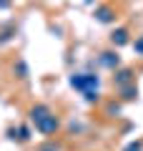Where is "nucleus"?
Here are the masks:
<instances>
[{"instance_id": "obj_8", "label": "nucleus", "mask_w": 143, "mask_h": 151, "mask_svg": "<svg viewBox=\"0 0 143 151\" xmlns=\"http://www.w3.org/2000/svg\"><path fill=\"white\" fill-rule=\"evenodd\" d=\"M18 78H28V68H25V63H23V60H18Z\"/></svg>"}, {"instance_id": "obj_4", "label": "nucleus", "mask_w": 143, "mask_h": 151, "mask_svg": "<svg viewBox=\"0 0 143 151\" xmlns=\"http://www.w3.org/2000/svg\"><path fill=\"white\" fill-rule=\"evenodd\" d=\"M111 40H113V45H126V43H128V30H126V28H118V30H113Z\"/></svg>"}, {"instance_id": "obj_1", "label": "nucleus", "mask_w": 143, "mask_h": 151, "mask_svg": "<svg viewBox=\"0 0 143 151\" xmlns=\"http://www.w3.org/2000/svg\"><path fill=\"white\" fill-rule=\"evenodd\" d=\"M30 119L35 121V129L40 131V134H55V131H58V119H55L53 113H50V108L43 106V103L33 106Z\"/></svg>"}, {"instance_id": "obj_2", "label": "nucleus", "mask_w": 143, "mask_h": 151, "mask_svg": "<svg viewBox=\"0 0 143 151\" xmlns=\"http://www.w3.org/2000/svg\"><path fill=\"white\" fill-rule=\"evenodd\" d=\"M70 86L78 91H98V76L95 73H75L70 76Z\"/></svg>"}, {"instance_id": "obj_7", "label": "nucleus", "mask_w": 143, "mask_h": 151, "mask_svg": "<svg viewBox=\"0 0 143 151\" xmlns=\"http://www.w3.org/2000/svg\"><path fill=\"white\" fill-rule=\"evenodd\" d=\"M136 96H138V88H136V86L123 88V98H126V101H131V98H136Z\"/></svg>"}, {"instance_id": "obj_6", "label": "nucleus", "mask_w": 143, "mask_h": 151, "mask_svg": "<svg viewBox=\"0 0 143 151\" xmlns=\"http://www.w3.org/2000/svg\"><path fill=\"white\" fill-rule=\"evenodd\" d=\"M95 18H98L101 23H111V20H113V10L103 5V8H98V10H95Z\"/></svg>"}, {"instance_id": "obj_11", "label": "nucleus", "mask_w": 143, "mask_h": 151, "mask_svg": "<svg viewBox=\"0 0 143 151\" xmlns=\"http://www.w3.org/2000/svg\"><path fill=\"white\" fill-rule=\"evenodd\" d=\"M45 151H48V149H45Z\"/></svg>"}, {"instance_id": "obj_10", "label": "nucleus", "mask_w": 143, "mask_h": 151, "mask_svg": "<svg viewBox=\"0 0 143 151\" xmlns=\"http://www.w3.org/2000/svg\"><path fill=\"white\" fill-rule=\"evenodd\" d=\"M136 53L143 55V38H138V40H136Z\"/></svg>"}, {"instance_id": "obj_9", "label": "nucleus", "mask_w": 143, "mask_h": 151, "mask_svg": "<svg viewBox=\"0 0 143 151\" xmlns=\"http://www.w3.org/2000/svg\"><path fill=\"white\" fill-rule=\"evenodd\" d=\"M123 151H141V144H138V141H133V144H128Z\"/></svg>"}, {"instance_id": "obj_3", "label": "nucleus", "mask_w": 143, "mask_h": 151, "mask_svg": "<svg viewBox=\"0 0 143 151\" xmlns=\"http://www.w3.org/2000/svg\"><path fill=\"white\" fill-rule=\"evenodd\" d=\"M101 65H106V68H118V63H121V58H118V53H101Z\"/></svg>"}, {"instance_id": "obj_5", "label": "nucleus", "mask_w": 143, "mask_h": 151, "mask_svg": "<svg viewBox=\"0 0 143 151\" xmlns=\"http://www.w3.org/2000/svg\"><path fill=\"white\" fill-rule=\"evenodd\" d=\"M133 81V73H131V70H128V68H123V70H118V73H116V86H126V83H131Z\"/></svg>"}]
</instances>
